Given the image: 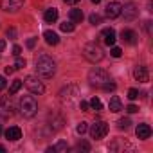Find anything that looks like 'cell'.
<instances>
[{"label":"cell","mask_w":153,"mask_h":153,"mask_svg":"<svg viewBox=\"0 0 153 153\" xmlns=\"http://www.w3.org/2000/svg\"><path fill=\"white\" fill-rule=\"evenodd\" d=\"M34 65H36L38 76H42L43 79H51L52 76L56 74V61H54L51 56H47V54H40V56L36 58Z\"/></svg>","instance_id":"1"},{"label":"cell","mask_w":153,"mask_h":153,"mask_svg":"<svg viewBox=\"0 0 153 153\" xmlns=\"http://www.w3.org/2000/svg\"><path fill=\"white\" fill-rule=\"evenodd\" d=\"M18 110H20L22 117L31 119V117H34L38 114V103H36V99L33 96H24L20 99V103H18Z\"/></svg>","instance_id":"2"},{"label":"cell","mask_w":153,"mask_h":153,"mask_svg":"<svg viewBox=\"0 0 153 153\" xmlns=\"http://www.w3.org/2000/svg\"><path fill=\"white\" fill-rule=\"evenodd\" d=\"M88 81H90V85H94V87H101V88H103L106 83L112 81V78H110V74H108L105 68L94 67V68L88 72Z\"/></svg>","instance_id":"3"},{"label":"cell","mask_w":153,"mask_h":153,"mask_svg":"<svg viewBox=\"0 0 153 153\" xmlns=\"http://www.w3.org/2000/svg\"><path fill=\"white\" fill-rule=\"evenodd\" d=\"M83 56L90 61V63H97V61H101L103 58H105V52H103V49L97 45V43H87L85 47H83Z\"/></svg>","instance_id":"4"},{"label":"cell","mask_w":153,"mask_h":153,"mask_svg":"<svg viewBox=\"0 0 153 153\" xmlns=\"http://www.w3.org/2000/svg\"><path fill=\"white\" fill-rule=\"evenodd\" d=\"M79 96V88L78 85H67L61 92H59V101L67 106H72V103L76 101V97Z\"/></svg>","instance_id":"5"},{"label":"cell","mask_w":153,"mask_h":153,"mask_svg":"<svg viewBox=\"0 0 153 153\" xmlns=\"http://www.w3.org/2000/svg\"><path fill=\"white\" fill-rule=\"evenodd\" d=\"M25 87H27V90L31 92V94H36V96H42L43 92H45V85L36 78V76H27L25 78Z\"/></svg>","instance_id":"6"},{"label":"cell","mask_w":153,"mask_h":153,"mask_svg":"<svg viewBox=\"0 0 153 153\" xmlns=\"http://www.w3.org/2000/svg\"><path fill=\"white\" fill-rule=\"evenodd\" d=\"M13 114H15V105H13L11 96H2V97H0V117L7 119Z\"/></svg>","instance_id":"7"},{"label":"cell","mask_w":153,"mask_h":153,"mask_svg":"<svg viewBox=\"0 0 153 153\" xmlns=\"http://www.w3.org/2000/svg\"><path fill=\"white\" fill-rule=\"evenodd\" d=\"M106 133H108V124H106L105 121H96V123L90 126V137L96 139V140L106 137Z\"/></svg>","instance_id":"8"},{"label":"cell","mask_w":153,"mask_h":153,"mask_svg":"<svg viewBox=\"0 0 153 153\" xmlns=\"http://www.w3.org/2000/svg\"><path fill=\"white\" fill-rule=\"evenodd\" d=\"M24 6V0H0V7H2L4 11H11V13H15V11H18L20 7Z\"/></svg>","instance_id":"9"},{"label":"cell","mask_w":153,"mask_h":153,"mask_svg":"<svg viewBox=\"0 0 153 153\" xmlns=\"http://www.w3.org/2000/svg\"><path fill=\"white\" fill-rule=\"evenodd\" d=\"M133 76H135V79H137L139 83H148V81H149V72H148V68H146L144 65L135 67Z\"/></svg>","instance_id":"10"},{"label":"cell","mask_w":153,"mask_h":153,"mask_svg":"<svg viewBox=\"0 0 153 153\" xmlns=\"http://www.w3.org/2000/svg\"><path fill=\"white\" fill-rule=\"evenodd\" d=\"M121 9H123V4L121 2H110L108 6H106V16L108 18H117V16H121Z\"/></svg>","instance_id":"11"},{"label":"cell","mask_w":153,"mask_h":153,"mask_svg":"<svg viewBox=\"0 0 153 153\" xmlns=\"http://www.w3.org/2000/svg\"><path fill=\"white\" fill-rule=\"evenodd\" d=\"M135 135H137V139L139 140H146V139H149L151 137V128H149V124H139L137 128H135Z\"/></svg>","instance_id":"12"},{"label":"cell","mask_w":153,"mask_h":153,"mask_svg":"<svg viewBox=\"0 0 153 153\" xmlns=\"http://www.w3.org/2000/svg\"><path fill=\"white\" fill-rule=\"evenodd\" d=\"M121 15H124V20H135L137 15H139V9H137L133 4H126V6L121 9Z\"/></svg>","instance_id":"13"},{"label":"cell","mask_w":153,"mask_h":153,"mask_svg":"<svg viewBox=\"0 0 153 153\" xmlns=\"http://www.w3.org/2000/svg\"><path fill=\"white\" fill-rule=\"evenodd\" d=\"M121 40L128 45H135L137 43V33L131 29H123L121 31Z\"/></svg>","instance_id":"14"},{"label":"cell","mask_w":153,"mask_h":153,"mask_svg":"<svg viewBox=\"0 0 153 153\" xmlns=\"http://www.w3.org/2000/svg\"><path fill=\"white\" fill-rule=\"evenodd\" d=\"M4 135H6V139L7 140H20L22 139V130L18 128V126H9L6 131H4Z\"/></svg>","instance_id":"15"},{"label":"cell","mask_w":153,"mask_h":153,"mask_svg":"<svg viewBox=\"0 0 153 153\" xmlns=\"http://www.w3.org/2000/svg\"><path fill=\"white\" fill-rule=\"evenodd\" d=\"M101 36H103V40H105V43L108 45V47H112V45H115V31L112 29V27H108V29H103L101 31Z\"/></svg>","instance_id":"16"},{"label":"cell","mask_w":153,"mask_h":153,"mask_svg":"<svg viewBox=\"0 0 153 153\" xmlns=\"http://www.w3.org/2000/svg\"><path fill=\"white\" fill-rule=\"evenodd\" d=\"M108 108H110V112H114V114L121 112V110H123V103H121V99H119L117 96H112V97H110V103H108Z\"/></svg>","instance_id":"17"},{"label":"cell","mask_w":153,"mask_h":153,"mask_svg":"<svg viewBox=\"0 0 153 153\" xmlns=\"http://www.w3.org/2000/svg\"><path fill=\"white\" fill-rule=\"evenodd\" d=\"M43 20H45L47 24H54V22L58 20V9H56V7L47 9V11H45V15H43Z\"/></svg>","instance_id":"18"},{"label":"cell","mask_w":153,"mask_h":153,"mask_svg":"<svg viewBox=\"0 0 153 153\" xmlns=\"http://www.w3.org/2000/svg\"><path fill=\"white\" fill-rule=\"evenodd\" d=\"M68 18H70V22H74V24H79V22L83 20V11H81V9H70V11H68Z\"/></svg>","instance_id":"19"},{"label":"cell","mask_w":153,"mask_h":153,"mask_svg":"<svg viewBox=\"0 0 153 153\" xmlns=\"http://www.w3.org/2000/svg\"><path fill=\"white\" fill-rule=\"evenodd\" d=\"M43 38H45V42L49 45H58V42H59V38H58V34L54 31H45L43 33Z\"/></svg>","instance_id":"20"},{"label":"cell","mask_w":153,"mask_h":153,"mask_svg":"<svg viewBox=\"0 0 153 153\" xmlns=\"http://www.w3.org/2000/svg\"><path fill=\"white\" fill-rule=\"evenodd\" d=\"M52 149H54V153H56V151H59V153H67V151H68V144H67L65 140H58V142L52 146Z\"/></svg>","instance_id":"21"},{"label":"cell","mask_w":153,"mask_h":153,"mask_svg":"<svg viewBox=\"0 0 153 153\" xmlns=\"http://www.w3.org/2000/svg\"><path fill=\"white\" fill-rule=\"evenodd\" d=\"M22 85H24V81H22V79H15V81L11 83V87H9V96H15V94L22 88Z\"/></svg>","instance_id":"22"},{"label":"cell","mask_w":153,"mask_h":153,"mask_svg":"<svg viewBox=\"0 0 153 153\" xmlns=\"http://www.w3.org/2000/svg\"><path fill=\"white\" fill-rule=\"evenodd\" d=\"M88 105H90V108H92V110H96V112L103 110V103H101V99H99V97H92Z\"/></svg>","instance_id":"23"},{"label":"cell","mask_w":153,"mask_h":153,"mask_svg":"<svg viewBox=\"0 0 153 153\" xmlns=\"http://www.w3.org/2000/svg\"><path fill=\"white\" fill-rule=\"evenodd\" d=\"M74 22H63V24H59V29L63 31V33H72L74 31Z\"/></svg>","instance_id":"24"},{"label":"cell","mask_w":153,"mask_h":153,"mask_svg":"<svg viewBox=\"0 0 153 153\" xmlns=\"http://www.w3.org/2000/svg\"><path fill=\"white\" fill-rule=\"evenodd\" d=\"M76 149H78V151H85V153H88V151H90V144H88L87 140H81V142H78Z\"/></svg>","instance_id":"25"},{"label":"cell","mask_w":153,"mask_h":153,"mask_svg":"<svg viewBox=\"0 0 153 153\" xmlns=\"http://www.w3.org/2000/svg\"><path fill=\"white\" fill-rule=\"evenodd\" d=\"M117 124H119V128H121V130H126V128H130L131 121H130L128 117H123V119H119V123H117Z\"/></svg>","instance_id":"26"},{"label":"cell","mask_w":153,"mask_h":153,"mask_svg":"<svg viewBox=\"0 0 153 153\" xmlns=\"http://www.w3.org/2000/svg\"><path fill=\"white\" fill-rule=\"evenodd\" d=\"M88 20H90V24H92V25H99V24H101V20H103V18H101V16H99V15H96V13H92V15H90V18H88Z\"/></svg>","instance_id":"27"},{"label":"cell","mask_w":153,"mask_h":153,"mask_svg":"<svg viewBox=\"0 0 153 153\" xmlns=\"http://www.w3.org/2000/svg\"><path fill=\"white\" fill-rule=\"evenodd\" d=\"M110 54H112L114 58H121V56H123V51H121V47H115V45H112V49H110Z\"/></svg>","instance_id":"28"},{"label":"cell","mask_w":153,"mask_h":153,"mask_svg":"<svg viewBox=\"0 0 153 153\" xmlns=\"http://www.w3.org/2000/svg\"><path fill=\"white\" fill-rule=\"evenodd\" d=\"M87 130H88V126H87V123H83V121H81V123H79L78 126H76V131H78L79 135H83V133H85Z\"/></svg>","instance_id":"29"},{"label":"cell","mask_w":153,"mask_h":153,"mask_svg":"<svg viewBox=\"0 0 153 153\" xmlns=\"http://www.w3.org/2000/svg\"><path fill=\"white\" fill-rule=\"evenodd\" d=\"M137 97H139V90H137V88H130V90H128V99H130V101H135Z\"/></svg>","instance_id":"30"},{"label":"cell","mask_w":153,"mask_h":153,"mask_svg":"<svg viewBox=\"0 0 153 153\" xmlns=\"http://www.w3.org/2000/svg\"><path fill=\"white\" fill-rule=\"evenodd\" d=\"M27 65V61L24 59V58H20V56H16V63H15V68H24Z\"/></svg>","instance_id":"31"},{"label":"cell","mask_w":153,"mask_h":153,"mask_svg":"<svg viewBox=\"0 0 153 153\" xmlns=\"http://www.w3.org/2000/svg\"><path fill=\"white\" fill-rule=\"evenodd\" d=\"M6 34H7V38H9V40H16V29H15V27H9Z\"/></svg>","instance_id":"32"},{"label":"cell","mask_w":153,"mask_h":153,"mask_svg":"<svg viewBox=\"0 0 153 153\" xmlns=\"http://www.w3.org/2000/svg\"><path fill=\"white\" fill-rule=\"evenodd\" d=\"M103 90H105V92H112V90H115V83H112V81L106 83V85L103 87Z\"/></svg>","instance_id":"33"},{"label":"cell","mask_w":153,"mask_h":153,"mask_svg":"<svg viewBox=\"0 0 153 153\" xmlns=\"http://www.w3.org/2000/svg\"><path fill=\"white\" fill-rule=\"evenodd\" d=\"M79 108H81V112H88L90 110V105L87 101H79Z\"/></svg>","instance_id":"34"},{"label":"cell","mask_w":153,"mask_h":153,"mask_svg":"<svg viewBox=\"0 0 153 153\" xmlns=\"http://www.w3.org/2000/svg\"><path fill=\"white\" fill-rule=\"evenodd\" d=\"M126 112H128V114H135V112H139V106H135V105H128V106H126Z\"/></svg>","instance_id":"35"},{"label":"cell","mask_w":153,"mask_h":153,"mask_svg":"<svg viewBox=\"0 0 153 153\" xmlns=\"http://www.w3.org/2000/svg\"><path fill=\"white\" fill-rule=\"evenodd\" d=\"M25 45H27V49H34V45H36V38H29Z\"/></svg>","instance_id":"36"},{"label":"cell","mask_w":153,"mask_h":153,"mask_svg":"<svg viewBox=\"0 0 153 153\" xmlns=\"http://www.w3.org/2000/svg\"><path fill=\"white\" fill-rule=\"evenodd\" d=\"M13 54H15V56H20V54H22V47H20V45H15V47H13Z\"/></svg>","instance_id":"37"},{"label":"cell","mask_w":153,"mask_h":153,"mask_svg":"<svg viewBox=\"0 0 153 153\" xmlns=\"http://www.w3.org/2000/svg\"><path fill=\"white\" fill-rule=\"evenodd\" d=\"M6 85H7L6 78H4V76H0V90H4V88H6Z\"/></svg>","instance_id":"38"},{"label":"cell","mask_w":153,"mask_h":153,"mask_svg":"<svg viewBox=\"0 0 153 153\" xmlns=\"http://www.w3.org/2000/svg\"><path fill=\"white\" fill-rule=\"evenodd\" d=\"M15 70H16V68H15V67H6V68H4V72H6V74H7V76H9V74H13V72H15Z\"/></svg>","instance_id":"39"},{"label":"cell","mask_w":153,"mask_h":153,"mask_svg":"<svg viewBox=\"0 0 153 153\" xmlns=\"http://www.w3.org/2000/svg\"><path fill=\"white\" fill-rule=\"evenodd\" d=\"M63 2H65V4H70V6H76L79 0H63Z\"/></svg>","instance_id":"40"},{"label":"cell","mask_w":153,"mask_h":153,"mask_svg":"<svg viewBox=\"0 0 153 153\" xmlns=\"http://www.w3.org/2000/svg\"><path fill=\"white\" fill-rule=\"evenodd\" d=\"M6 49V40H0V52Z\"/></svg>","instance_id":"41"},{"label":"cell","mask_w":153,"mask_h":153,"mask_svg":"<svg viewBox=\"0 0 153 153\" xmlns=\"http://www.w3.org/2000/svg\"><path fill=\"white\" fill-rule=\"evenodd\" d=\"M6 151V146H2V144H0V153H4Z\"/></svg>","instance_id":"42"},{"label":"cell","mask_w":153,"mask_h":153,"mask_svg":"<svg viewBox=\"0 0 153 153\" xmlns=\"http://www.w3.org/2000/svg\"><path fill=\"white\" fill-rule=\"evenodd\" d=\"M90 2H92V4H99V2H101V0H90Z\"/></svg>","instance_id":"43"},{"label":"cell","mask_w":153,"mask_h":153,"mask_svg":"<svg viewBox=\"0 0 153 153\" xmlns=\"http://www.w3.org/2000/svg\"><path fill=\"white\" fill-rule=\"evenodd\" d=\"M0 135H2V126H0Z\"/></svg>","instance_id":"44"}]
</instances>
